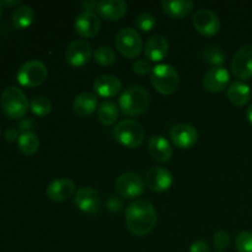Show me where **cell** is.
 <instances>
[{
	"label": "cell",
	"mask_w": 252,
	"mask_h": 252,
	"mask_svg": "<svg viewBox=\"0 0 252 252\" xmlns=\"http://www.w3.org/2000/svg\"><path fill=\"white\" fill-rule=\"evenodd\" d=\"M135 26H137L138 30L143 32H149L152 31L153 29L157 25V19L153 14L150 12H142L140 15H138L135 17V21H134Z\"/></svg>",
	"instance_id": "cell-31"
},
{
	"label": "cell",
	"mask_w": 252,
	"mask_h": 252,
	"mask_svg": "<svg viewBox=\"0 0 252 252\" xmlns=\"http://www.w3.org/2000/svg\"><path fill=\"white\" fill-rule=\"evenodd\" d=\"M167 52H169V42L162 34H154L145 43V57L152 62L162 61L167 56Z\"/></svg>",
	"instance_id": "cell-21"
},
{
	"label": "cell",
	"mask_w": 252,
	"mask_h": 252,
	"mask_svg": "<svg viewBox=\"0 0 252 252\" xmlns=\"http://www.w3.org/2000/svg\"><path fill=\"white\" fill-rule=\"evenodd\" d=\"M236 250L239 252H252V231H241L235 239Z\"/></svg>",
	"instance_id": "cell-32"
},
{
	"label": "cell",
	"mask_w": 252,
	"mask_h": 252,
	"mask_svg": "<svg viewBox=\"0 0 252 252\" xmlns=\"http://www.w3.org/2000/svg\"><path fill=\"white\" fill-rule=\"evenodd\" d=\"M1 5L4 6H15V5H19L20 4V0H15V1H0Z\"/></svg>",
	"instance_id": "cell-40"
},
{
	"label": "cell",
	"mask_w": 252,
	"mask_h": 252,
	"mask_svg": "<svg viewBox=\"0 0 252 252\" xmlns=\"http://www.w3.org/2000/svg\"><path fill=\"white\" fill-rule=\"evenodd\" d=\"M0 106L5 115L12 120L22 118L29 111L30 103L24 91L17 86L5 89L0 97Z\"/></svg>",
	"instance_id": "cell-3"
},
{
	"label": "cell",
	"mask_w": 252,
	"mask_h": 252,
	"mask_svg": "<svg viewBox=\"0 0 252 252\" xmlns=\"http://www.w3.org/2000/svg\"><path fill=\"white\" fill-rule=\"evenodd\" d=\"M115 189L122 198L134 199L144 193L145 181L135 172H125L117 177Z\"/></svg>",
	"instance_id": "cell-8"
},
{
	"label": "cell",
	"mask_w": 252,
	"mask_h": 252,
	"mask_svg": "<svg viewBox=\"0 0 252 252\" xmlns=\"http://www.w3.org/2000/svg\"><path fill=\"white\" fill-rule=\"evenodd\" d=\"M113 138L121 145L127 148L140 147L144 142L145 130L139 122L134 120H122L113 128Z\"/></svg>",
	"instance_id": "cell-4"
},
{
	"label": "cell",
	"mask_w": 252,
	"mask_h": 252,
	"mask_svg": "<svg viewBox=\"0 0 252 252\" xmlns=\"http://www.w3.org/2000/svg\"><path fill=\"white\" fill-rule=\"evenodd\" d=\"M1 12H2V5L1 2H0V17H1Z\"/></svg>",
	"instance_id": "cell-42"
},
{
	"label": "cell",
	"mask_w": 252,
	"mask_h": 252,
	"mask_svg": "<svg viewBox=\"0 0 252 252\" xmlns=\"http://www.w3.org/2000/svg\"><path fill=\"white\" fill-rule=\"evenodd\" d=\"M73 108L74 112L78 116L88 117V116L93 115L97 108V96L89 91L79 94L74 100Z\"/></svg>",
	"instance_id": "cell-23"
},
{
	"label": "cell",
	"mask_w": 252,
	"mask_h": 252,
	"mask_svg": "<svg viewBox=\"0 0 252 252\" xmlns=\"http://www.w3.org/2000/svg\"><path fill=\"white\" fill-rule=\"evenodd\" d=\"M0 135H1V132H0Z\"/></svg>",
	"instance_id": "cell-43"
},
{
	"label": "cell",
	"mask_w": 252,
	"mask_h": 252,
	"mask_svg": "<svg viewBox=\"0 0 252 252\" xmlns=\"http://www.w3.org/2000/svg\"><path fill=\"white\" fill-rule=\"evenodd\" d=\"M231 73L240 80L252 78V44H246L238 49L231 61Z\"/></svg>",
	"instance_id": "cell-12"
},
{
	"label": "cell",
	"mask_w": 252,
	"mask_h": 252,
	"mask_svg": "<svg viewBox=\"0 0 252 252\" xmlns=\"http://www.w3.org/2000/svg\"><path fill=\"white\" fill-rule=\"evenodd\" d=\"M189 252H211L208 243L203 240H197L189 248Z\"/></svg>",
	"instance_id": "cell-36"
},
{
	"label": "cell",
	"mask_w": 252,
	"mask_h": 252,
	"mask_svg": "<svg viewBox=\"0 0 252 252\" xmlns=\"http://www.w3.org/2000/svg\"><path fill=\"white\" fill-rule=\"evenodd\" d=\"M226 95H228L229 101L233 105L241 107V106H245L250 102L252 93L248 84L243 83L240 80H236L229 85Z\"/></svg>",
	"instance_id": "cell-22"
},
{
	"label": "cell",
	"mask_w": 252,
	"mask_h": 252,
	"mask_svg": "<svg viewBox=\"0 0 252 252\" xmlns=\"http://www.w3.org/2000/svg\"><path fill=\"white\" fill-rule=\"evenodd\" d=\"M94 90L98 96L105 98L115 97L122 90V81L115 75L105 74L94 81Z\"/></svg>",
	"instance_id": "cell-18"
},
{
	"label": "cell",
	"mask_w": 252,
	"mask_h": 252,
	"mask_svg": "<svg viewBox=\"0 0 252 252\" xmlns=\"http://www.w3.org/2000/svg\"><path fill=\"white\" fill-rule=\"evenodd\" d=\"M192 0H162L161 7L164 12L174 19H181L187 16L193 10Z\"/></svg>",
	"instance_id": "cell-24"
},
{
	"label": "cell",
	"mask_w": 252,
	"mask_h": 252,
	"mask_svg": "<svg viewBox=\"0 0 252 252\" xmlns=\"http://www.w3.org/2000/svg\"><path fill=\"white\" fill-rule=\"evenodd\" d=\"M34 20V11L29 5H20L11 15L12 26L16 30H25L31 26Z\"/></svg>",
	"instance_id": "cell-25"
},
{
	"label": "cell",
	"mask_w": 252,
	"mask_h": 252,
	"mask_svg": "<svg viewBox=\"0 0 252 252\" xmlns=\"http://www.w3.org/2000/svg\"><path fill=\"white\" fill-rule=\"evenodd\" d=\"M74 206L86 214H96L102 207L101 196L93 187H80L73 197Z\"/></svg>",
	"instance_id": "cell-9"
},
{
	"label": "cell",
	"mask_w": 252,
	"mask_h": 252,
	"mask_svg": "<svg viewBox=\"0 0 252 252\" xmlns=\"http://www.w3.org/2000/svg\"><path fill=\"white\" fill-rule=\"evenodd\" d=\"M33 127H34L33 121L29 120V118H25V120H22L21 122L19 123V129L22 130V133L32 132Z\"/></svg>",
	"instance_id": "cell-37"
},
{
	"label": "cell",
	"mask_w": 252,
	"mask_h": 252,
	"mask_svg": "<svg viewBox=\"0 0 252 252\" xmlns=\"http://www.w3.org/2000/svg\"><path fill=\"white\" fill-rule=\"evenodd\" d=\"M116 47L123 57L134 59L142 53L143 41L137 30L126 27L116 34Z\"/></svg>",
	"instance_id": "cell-7"
},
{
	"label": "cell",
	"mask_w": 252,
	"mask_h": 252,
	"mask_svg": "<svg viewBox=\"0 0 252 252\" xmlns=\"http://www.w3.org/2000/svg\"><path fill=\"white\" fill-rule=\"evenodd\" d=\"M230 80V74L226 68L213 66L203 76V86L209 93H220L228 86Z\"/></svg>",
	"instance_id": "cell-17"
},
{
	"label": "cell",
	"mask_w": 252,
	"mask_h": 252,
	"mask_svg": "<svg viewBox=\"0 0 252 252\" xmlns=\"http://www.w3.org/2000/svg\"><path fill=\"white\" fill-rule=\"evenodd\" d=\"M148 150L154 160L159 162H166L172 158L174 150L171 144L162 135H154L148 140Z\"/></svg>",
	"instance_id": "cell-20"
},
{
	"label": "cell",
	"mask_w": 252,
	"mask_h": 252,
	"mask_svg": "<svg viewBox=\"0 0 252 252\" xmlns=\"http://www.w3.org/2000/svg\"><path fill=\"white\" fill-rule=\"evenodd\" d=\"M170 138L174 145L180 149H189L192 148L198 140V132L196 128L189 123H180L172 127L170 132Z\"/></svg>",
	"instance_id": "cell-15"
},
{
	"label": "cell",
	"mask_w": 252,
	"mask_h": 252,
	"mask_svg": "<svg viewBox=\"0 0 252 252\" xmlns=\"http://www.w3.org/2000/svg\"><path fill=\"white\" fill-rule=\"evenodd\" d=\"M48 76V69L41 61L32 59L20 66L17 71V81L25 88H36L43 84Z\"/></svg>",
	"instance_id": "cell-6"
},
{
	"label": "cell",
	"mask_w": 252,
	"mask_h": 252,
	"mask_svg": "<svg viewBox=\"0 0 252 252\" xmlns=\"http://www.w3.org/2000/svg\"><path fill=\"white\" fill-rule=\"evenodd\" d=\"M118 108L120 107L115 102H111V101L102 102L97 108L98 121L103 126H112L117 121L118 115H120V110Z\"/></svg>",
	"instance_id": "cell-26"
},
{
	"label": "cell",
	"mask_w": 252,
	"mask_h": 252,
	"mask_svg": "<svg viewBox=\"0 0 252 252\" xmlns=\"http://www.w3.org/2000/svg\"><path fill=\"white\" fill-rule=\"evenodd\" d=\"M150 103V96L147 89L139 85H133L126 89L120 96L118 107L126 116H139L148 110Z\"/></svg>",
	"instance_id": "cell-2"
},
{
	"label": "cell",
	"mask_w": 252,
	"mask_h": 252,
	"mask_svg": "<svg viewBox=\"0 0 252 252\" xmlns=\"http://www.w3.org/2000/svg\"><path fill=\"white\" fill-rule=\"evenodd\" d=\"M75 184L73 180L62 177L56 179L47 186L46 194L49 199L54 202H64L75 194Z\"/></svg>",
	"instance_id": "cell-16"
},
{
	"label": "cell",
	"mask_w": 252,
	"mask_h": 252,
	"mask_svg": "<svg viewBox=\"0 0 252 252\" xmlns=\"http://www.w3.org/2000/svg\"><path fill=\"white\" fill-rule=\"evenodd\" d=\"M132 69L135 74H138V75H147V74L152 73L153 66L150 65V63L147 59H137V61H134V63H133Z\"/></svg>",
	"instance_id": "cell-34"
},
{
	"label": "cell",
	"mask_w": 252,
	"mask_h": 252,
	"mask_svg": "<svg viewBox=\"0 0 252 252\" xmlns=\"http://www.w3.org/2000/svg\"><path fill=\"white\" fill-rule=\"evenodd\" d=\"M19 137H20L19 132H17V129H15V128H9V129L5 132V139L10 143L17 140L19 139Z\"/></svg>",
	"instance_id": "cell-38"
},
{
	"label": "cell",
	"mask_w": 252,
	"mask_h": 252,
	"mask_svg": "<svg viewBox=\"0 0 252 252\" xmlns=\"http://www.w3.org/2000/svg\"><path fill=\"white\" fill-rule=\"evenodd\" d=\"M145 185L154 192H165L174 184V177L166 167H152L145 175Z\"/></svg>",
	"instance_id": "cell-13"
},
{
	"label": "cell",
	"mask_w": 252,
	"mask_h": 252,
	"mask_svg": "<svg viewBox=\"0 0 252 252\" xmlns=\"http://www.w3.org/2000/svg\"><path fill=\"white\" fill-rule=\"evenodd\" d=\"M101 22L97 15L94 11H88V10H83L80 14L76 16L75 22H74V27L79 36L84 37V38H93L100 31Z\"/></svg>",
	"instance_id": "cell-14"
},
{
	"label": "cell",
	"mask_w": 252,
	"mask_h": 252,
	"mask_svg": "<svg viewBox=\"0 0 252 252\" xmlns=\"http://www.w3.org/2000/svg\"><path fill=\"white\" fill-rule=\"evenodd\" d=\"M246 117H248L249 122L252 123V105L248 108V111H246Z\"/></svg>",
	"instance_id": "cell-41"
},
{
	"label": "cell",
	"mask_w": 252,
	"mask_h": 252,
	"mask_svg": "<svg viewBox=\"0 0 252 252\" xmlns=\"http://www.w3.org/2000/svg\"><path fill=\"white\" fill-rule=\"evenodd\" d=\"M123 207H125L123 199L120 198V197L110 196L106 199V208L112 212V213H120V212H122Z\"/></svg>",
	"instance_id": "cell-35"
},
{
	"label": "cell",
	"mask_w": 252,
	"mask_h": 252,
	"mask_svg": "<svg viewBox=\"0 0 252 252\" xmlns=\"http://www.w3.org/2000/svg\"><path fill=\"white\" fill-rule=\"evenodd\" d=\"M96 9L102 19L117 21L127 14L128 5L125 0H101Z\"/></svg>",
	"instance_id": "cell-19"
},
{
	"label": "cell",
	"mask_w": 252,
	"mask_h": 252,
	"mask_svg": "<svg viewBox=\"0 0 252 252\" xmlns=\"http://www.w3.org/2000/svg\"><path fill=\"white\" fill-rule=\"evenodd\" d=\"M150 81L155 90L160 94L171 95L179 89V71L170 64H158L150 73Z\"/></svg>",
	"instance_id": "cell-5"
},
{
	"label": "cell",
	"mask_w": 252,
	"mask_h": 252,
	"mask_svg": "<svg viewBox=\"0 0 252 252\" xmlns=\"http://www.w3.org/2000/svg\"><path fill=\"white\" fill-rule=\"evenodd\" d=\"M94 61L102 66H110L116 62V53L111 47L101 46L94 52Z\"/></svg>",
	"instance_id": "cell-29"
},
{
	"label": "cell",
	"mask_w": 252,
	"mask_h": 252,
	"mask_svg": "<svg viewBox=\"0 0 252 252\" xmlns=\"http://www.w3.org/2000/svg\"><path fill=\"white\" fill-rule=\"evenodd\" d=\"M30 108L33 115L38 116V117H46L51 113L52 102L47 97L37 96V97L32 98V101L30 102Z\"/></svg>",
	"instance_id": "cell-30"
},
{
	"label": "cell",
	"mask_w": 252,
	"mask_h": 252,
	"mask_svg": "<svg viewBox=\"0 0 252 252\" xmlns=\"http://www.w3.org/2000/svg\"><path fill=\"white\" fill-rule=\"evenodd\" d=\"M202 59H203L204 63L211 64L213 66H221V64L226 61V54L224 53L220 47L211 44L203 49Z\"/></svg>",
	"instance_id": "cell-28"
},
{
	"label": "cell",
	"mask_w": 252,
	"mask_h": 252,
	"mask_svg": "<svg viewBox=\"0 0 252 252\" xmlns=\"http://www.w3.org/2000/svg\"><path fill=\"white\" fill-rule=\"evenodd\" d=\"M17 145H19V149L22 154L31 157L38 152L39 139L33 132L21 133L19 139H17Z\"/></svg>",
	"instance_id": "cell-27"
},
{
	"label": "cell",
	"mask_w": 252,
	"mask_h": 252,
	"mask_svg": "<svg viewBox=\"0 0 252 252\" xmlns=\"http://www.w3.org/2000/svg\"><path fill=\"white\" fill-rule=\"evenodd\" d=\"M158 214L152 203L137 199L126 209V225L135 236H145L155 228Z\"/></svg>",
	"instance_id": "cell-1"
},
{
	"label": "cell",
	"mask_w": 252,
	"mask_h": 252,
	"mask_svg": "<svg viewBox=\"0 0 252 252\" xmlns=\"http://www.w3.org/2000/svg\"><path fill=\"white\" fill-rule=\"evenodd\" d=\"M93 48L85 39H75L66 47L65 61L74 68L86 65L93 57Z\"/></svg>",
	"instance_id": "cell-11"
},
{
	"label": "cell",
	"mask_w": 252,
	"mask_h": 252,
	"mask_svg": "<svg viewBox=\"0 0 252 252\" xmlns=\"http://www.w3.org/2000/svg\"><path fill=\"white\" fill-rule=\"evenodd\" d=\"M97 4L98 2L97 1H83V7H84V10H88V11H93L94 10V7H97Z\"/></svg>",
	"instance_id": "cell-39"
},
{
	"label": "cell",
	"mask_w": 252,
	"mask_h": 252,
	"mask_svg": "<svg viewBox=\"0 0 252 252\" xmlns=\"http://www.w3.org/2000/svg\"><path fill=\"white\" fill-rule=\"evenodd\" d=\"M192 24H193L194 29L197 30L198 33L207 37L218 33L221 26L218 15L209 9L197 10L193 15V19H192Z\"/></svg>",
	"instance_id": "cell-10"
},
{
	"label": "cell",
	"mask_w": 252,
	"mask_h": 252,
	"mask_svg": "<svg viewBox=\"0 0 252 252\" xmlns=\"http://www.w3.org/2000/svg\"><path fill=\"white\" fill-rule=\"evenodd\" d=\"M229 244H230V235H229L228 231L219 230L214 235V245H216L219 252H223L225 249H228Z\"/></svg>",
	"instance_id": "cell-33"
}]
</instances>
